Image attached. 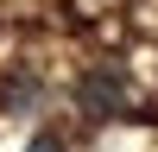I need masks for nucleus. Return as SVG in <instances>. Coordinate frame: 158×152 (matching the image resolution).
Returning <instances> with one entry per match:
<instances>
[{
    "label": "nucleus",
    "mask_w": 158,
    "mask_h": 152,
    "mask_svg": "<svg viewBox=\"0 0 158 152\" xmlns=\"http://www.w3.org/2000/svg\"><path fill=\"white\" fill-rule=\"evenodd\" d=\"M32 101H38V82H32V76H19V82H6L0 108H6V114H19V108H32Z\"/></svg>",
    "instance_id": "nucleus-2"
},
{
    "label": "nucleus",
    "mask_w": 158,
    "mask_h": 152,
    "mask_svg": "<svg viewBox=\"0 0 158 152\" xmlns=\"http://www.w3.org/2000/svg\"><path fill=\"white\" fill-rule=\"evenodd\" d=\"M25 152H63V139H57V133H38V139H32Z\"/></svg>",
    "instance_id": "nucleus-3"
},
{
    "label": "nucleus",
    "mask_w": 158,
    "mask_h": 152,
    "mask_svg": "<svg viewBox=\"0 0 158 152\" xmlns=\"http://www.w3.org/2000/svg\"><path fill=\"white\" fill-rule=\"evenodd\" d=\"M76 101H82L89 120H114V114H127V76L114 70V63H95V70L76 82Z\"/></svg>",
    "instance_id": "nucleus-1"
}]
</instances>
